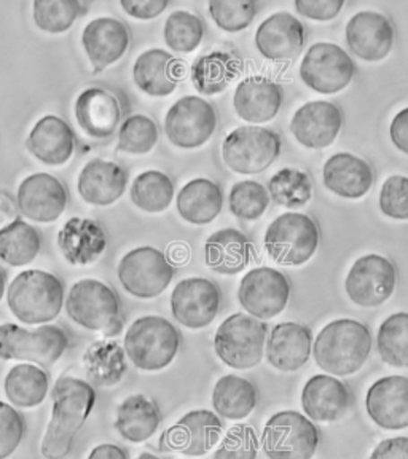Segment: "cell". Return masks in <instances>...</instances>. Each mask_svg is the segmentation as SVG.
Returning a JSON list of instances; mask_svg holds the SVG:
<instances>
[{"instance_id":"cell-54","label":"cell","mask_w":408,"mask_h":459,"mask_svg":"<svg viewBox=\"0 0 408 459\" xmlns=\"http://www.w3.org/2000/svg\"><path fill=\"white\" fill-rule=\"evenodd\" d=\"M372 459H408V437L386 438L375 446Z\"/></svg>"},{"instance_id":"cell-44","label":"cell","mask_w":408,"mask_h":459,"mask_svg":"<svg viewBox=\"0 0 408 459\" xmlns=\"http://www.w3.org/2000/svg\"><path fill=\"white\" fill-rule=\"evenodd\" d=\"M83 13L82 0H34L32 14L37 28L48 34H63Z\"/></svg>"},{"instance_id":"cell-50","label":"cell","mask_w":408,"mask_h":459,"mask_svg":"<svg viewBox=\"0 0 408 459\" xmlns=\"http://www.w3.org/2000/svg\"><path fill=\"white\" fill-rule=\"evenodd\" d=\"M383 214L395 221H408V178L391 176L385 180L380 192Z\"/></svg>"},{"instance_id":"cell-46","label":"cell","mask_w":408,"mask_h":459,"mask_svg":"<svg viewBox=\"0 0 408 459\" xmlns=\"http://www.w3.org/2000/svg\"><path fill=\"white\" fill-rule=\"evenodd\" d=\"M157 123L147 115H131L118 128V151L129 155H145L157 145Z\"/></svg>"},{"instance_id":"cell-21","label":"cell","mask_w":408,"mask_h":459,"mask_svg":"<svg viewBox=\"0 0 408 459\" xmlns=\"http://www.w3.org/2000/svg\"><path fill=\"white\" fill-rule=\"evenodd\" d=\"M307 43L305 24L287 12L268 16L256 32V47L262 56L286 63L300 55Z\"/></svg>"},{"instance_id":"cell-20","label":"cell","mask_w":408,"mask_h":459,"mask_svg":"<svg viewBox=\"0 0 408 459\" xmlns=\"http://www.w3.org/2000/svg\"><path fill=\"white\" fill-rule=\"evenodd\" d=\"M343 128V110L329 100L303 104L291 122L295 139L307 149H326L335 143Z\"/></svg>"},{"instance_id":"cell-23","label":"cell","mask_w":408,"mask_h":459,"mask_svg":"<svg viewBox=\"0 0 408 459\" xmlns=\"http://www.w3.org/2000/svg\"><path fill=\"white\" fill-rule=\"evenodd\" d=\"M75 118L80 128L94 139H109L120 128L122 106L112 91L100 86L86 88L75 100Z\"/></svg>"},{"instance_id":"cell-57","label":"cell","mask_w":408,"mask_h":459,"mask_svg":"<svg viewBox=\"0 0 408 459\" xmlns=\"http://www.w3.org/2000/svg\"><path fill=\"white\" fill-rule=\"evenodd\" d=\"M5 286H7V274L4 270H0V301L4 299L5 294Z\"/></svg>"},{"instance_id":"cell-9","label":"cell","mask_w":408,"mask_h":459,"mask_svg":"<svg viewBox=\"0 0 408 459\" xmlns=\"http://www.w3.org/2000/svg\"><path fill=\"white\" fill-rule=\"evenodd\" d=\"M281 147L282 141L274 129L257 125L239 126L223 141V163L237 174H258L278 160Z\"/></svg>"},{"instance_id":"cell-11","label":"cell","mask_w":408,"mask_h":459,"mask_svg":"<svg viewBox=\"0 0 408 459\" xmlns=\"http://www.w3.org/2000/svg\"><path fill=\"white\" fill-rule=\"evenodd\" d=\"M354 75L356 63L335 43H315L301 59V82L316 93H340L352 83Z\"/></svg>"},{"instance_id":"cell-1","label":"cell","mask_w":408,"mask_h":459,"mask_svg":"<svg viewBox=\"0 0 408 459\" xmlns=\"http://www.w3.org/2000/svg\"><path fill=\"white\" fill-rule=\"evenodd\" d=\"M51 399L53 415L40 452L45 458H65L71 452L74 438L93 411L96 391L88 381L61 377L51 389Z\"/></svg>"},{"instance_id":"cell-43","label":"cell","mask_w":408,"mask_h":459,"mask_svg":"<svg viewBox=\"0 0 408 459\" xmlns=\"http://www.w3.org/2000/svg\"><path fill=\"white\" fill-rule=\"evenodd\" d=\"M377 348L389 366L408 368V313H395L383 321Z\"/></svg>"},{"instance_id":"cell-47","label":"cell","mask_w":408,"mask_h":459,"mask_svg":"<svg viewBox=\"0 0 408 459\" xmlns=\"http://www.w3.org/2000/svg\"><path fill=\"white\" fill-rule=\"evenodd\" d=\"M208 10L217 28L235 34L254 22L258 0H208Z\"/></svg>"},{"instance_id":"cell-12","label":"cell","mask_w":408,"mask_h":459,"mask_svg":"<svg viewBox=\"0 0 408 459\" xmlns=\"http://www.w3.org/2000/svg\"><path fill=\"white\" fill-rule=\"evenodd\" d=\"M174 273L165 254L151 246L129 251L118 264V280L125 290L137 299H155L163 294Z\"/></svg>"},{"instance_id":"cell-49","label":"cell","mask_w":408,"mask_h":459,"mask_svg":"<svg viewBox=\"0 0 408 459\" xmlns=\"http://www.w3.org/2000/svg\"><path fill=\"white\" fill-rule=\"evenodd\" d=\"M258 455L257 432L247 424H237L225 434L219 450L214 453L217 459H252Z\"/></svg>"},{"instance_id":"cell-51","label":"cell","mask_w":408,"mask_h":459,"mask_svg":"<svg viewBox=\"0 0 408 459\" xmlns=\"http://www.w3.org/2000/svg\"><path fill=\"white\" fill-rule=\"evenodd\" d=\"M26 434L22 416L5 402H0V459L16 452Z\"/></svg>"},{"instance_id":"cell-55","label":"cell","mask_w":408,"mask_h":459,"mask_svg":"<svg viewBox=\"0 0 408 459\" xmlns=\"http://www.w3.org/2000/svg\"><path fill=\"white\" fill-rule=\"evenodd\" d=\"M389 136L395 149L408 155V108L395 115L389 126Z\"/></svg>"},{"instance_id":"cell-31","label":"cell","mask_w":408,"mask_h":459,"mask_svg":"<svg viewBox=\"0 0 408 459\" xmlns=\"http://www.w3.org/2000/svg\"><path fill=\"white\" fill-rule=\"evenodd\" d=\"M323 178L326 188L348 200L366 196L373 186L372 166L348 152L335 153L326 161Z\"/></svg>"},{"instance_id":"cell-26","label":"cell","mask_w":408,"mask_h":459,"mask_svg":"<svg viewBox=\"0 0 408 459\" xmlns=\"http://www.w3.org/2000/svg\"><path fill=\"white\" fill-rule=\"evenodd\" d=\"M282 98V90L276 82L254 75L239 82L233 96V108L244 122L262 125L272 122L278 115Z\"/></svg>"},{"instance_id":"cell-6","label":"cell","mask_w":408,"mask_h":459,"mask_svg":"<svg viewBox=\"0 0 408 459\" xmlns=\"http://www.w3.org/2000/svg\"><path fill=\"white\" fill-rule=\"evenodd\" d=\"M268 325L251 315L229 316L215 332V354L225 366L249 370L258 366L265 352Z\"/></svg>"},{"instance_id":"cell-22","label":"cell","mask_w":408,"mask_h":459,"mask_svg":"<svg viewBox=\"0 0 408 459\" xmlns=\"http://www.w3.org/2000/svg\"><path fill=\"white\" fill-rule=\"evenodd\" d=\"M366 409L375 424L387 430L408 428V378L385 377L369 387Z\"/></svg>"},{"instance_id":"cell-35","label":"cell","mask_w":408,"mask_h":459,"mask_svg":"<svg viewBox=\"0 0 408 459\" xmlns=\"http://www.w3.org/2000/svg\"><path fill=\"white\" fill-rule=\"evenodd\" d=\"M161 423V413L157 403L147 395H129L117 410L115 429L125 440L141 444L151 438Z\"/></svg>"},{"instance_id":"cell-7","label":"cell","mask_w":408,"mask_h":459,"mask_svg":"<svg viewBox=\"0 0 408 459\" xmlns=\"http://www.w3.org/2000/svg\"><path fill=\"white\" fill-rule=\"evenodd\" d=\"M264 243L276 264L300 266L317 251L319 227L309 215L286 212L268 225Z\"/></svg>"},{"instance_id":"cell-38","label":"cell","mask_w":408,"mask_h":459,"mask_svg":"<svg viewBox=\"0 0 408 459\" xmlns=\"http://www.w3.org/2000/svg\"><path fill=\"white\" fill-rule=\"evenodd\" d=\"M88 378L98 386H115L122 381L126 366V352L117 342L100 340L94 342L83 354Z\"/></svg>"},{"instance_id":"cell-19","label":"cell","mask_w":408,"mask_h":459,"mask_svg":"<svg viewBox=\"0 0 408 459\" xmlns=\"http://www.w3.org/2000/svg\"><path fill=\"white\" fill-rule=\"evenodd\" d=\"M18 208L26 219L51 223L65 214L69 195L61 180L47 172H37L22 180L18 188Z\"/></svg>"},{"instance_id":"cell-33","label":"cell","mask_w":408,"mask_h":459,"mask_svg":"<svg viewBox=\"0 0 408 459\" xmlns=\"http://www.w3.org/2000/svg\"><path fill=\"white\" fill-rule=\"evenodd\" d=\"M254 255L251 239L237 229L215 231L204 244L206 265L219 274L243 272Z\"/></svg>"},{"instance_id":"cell-27","label":"cell","mask_w":408,"mask_h":459,"mask_svg":"<svg viewBox=\"0 0 408 459\" xmlns=\"http://www.w3.org/2000/svg\"><path fill=\"white\" fill-rule=\"evenodd\" d=\"M313 350V335L307 325L282 323L274 325L266 340L268 362L281 372H297L308 362Z\"/></svg>"},{"instance_id":"cell-10","label":"cell","mask_w":408,"mask_h":459,"mask_svg":"<svg viewBox=\"0 0 408 459\" xmlns=\"http://www.w3.org/2000/svg\"><path fill=\"white\" fill-rule=\"evenodd\" d=\"M262 446L272 459H308L319 446V429L299 411H280L265 424Z\"/></svg>"},{"instance_id":"cell-24","label":"cell","mask_w":408,"mask_h":459,"mask_svg":"<svg viewBox=\"0 0 408 459\" xmlns=\"http://www.w3.org/2000/svg\"><path fill=\"white\" fill-rule=\"evenodd\" d=\"M129 43L131 32L128 26L110 16L96 18L88 22L82 34L86 56L90 57L96 71H102L120 61L128 51Z\"/></svg>"},{"instance_id":"cell-32","label":"cell","mask_w":408,"mask_h":459,"mask_svg":"<svg viewBox=\"0 0 408 459\" xmlns=\"http://www.w3.org/2000/svg\"><path fill=\"white\" fill-rule=\"evenodd\" d=\"M179 63L171 53L161 48L143 51L133 67V79L143 93L165 98L179 85Z\"/></svg>"},{"instance_id":"cell-53","label":"cell","mask_w":408,"mask_h":459,"mask_svg":"<svg viewBox=\"0 0 408 459\" xmlns=\"http://www.w3.org/2000/svg\"><path fill=\"white\" fill-rule=\"evenodd\" d=\"M169 4L171 0H120L125 13L143 22L157 18L169 7Z\"/></svg>"},{"instance_id":"cell-29","label":"cell","mask_w":408,"mask_h":459,"mask_svg":"<svg viewBox=\"0 0 408 459\" xmlns=\"http://www.w3.org/2000/svg\"><path fill=\"white\" fill-rule=\"evenodd\" d=\"M57 247L71 265H90L106 251L108 237L96 221L72 217L57 233Z\"/></svg>"},{"instance_id":"cell-15","label":"cell","mask_w":408,"mask_h":459,"mask_svg":"<svg viewBox=\"0 0 408 459\" xmlns=\"http://www.w3.org/2000/svg\"><path fill=\"white\" fill-rule=\"evenodd\" d=\"M291 299V282L286 274L262 266L244 274L238 300L249 315L260 321L272 319L286 309Z\"/></svg>"},{"instance_id":"cell-36","label":"cell","mask_w":408,"mask_h":459,"mask_svg":"<svg viewBox=\"0 0 408 459\" xmlns=\"http://www.w3.org/2000/svg\"><path fill=\"white\" fill-rule=\"evenodd\" d=\"M243 72V61L229 51H211L198 57L192 65V82L198 93L214 96Z\"/></svg>"},{"instance_id":"cell-5","label":"cell","mask_w":408,"mask_h":459,"mask_svg":"<svg viewBox=\"0 0 408 459\" xmlns=\"http://www.w3.org/2000/svg\"><path fill=\"white\" fill-rule=\"evenodd\" d=\"M123 344L126 356L137 368L158 372L178 356L180 333L161 316H143L129 325Z\"/></svg>"},{"instance_id":"cell-41","label":"cell","mask_w":408,"mask_h":459,"mask_svg":"<svg viewBox=\"0 0 408 459\" xmlns=\"http://www.w3.org/2000/svg\"><path fill=\"white\" fill-rule=\"evenodd\" d=\"M174 192V182L168 174L145 171L133 182L131 200L143 212L158 214L171 206Z\"/></svg>"},{"instance_id":"cell-37","label":"cell","mask_w":408,"mask_h":459,"mask_svg":"<svg viewBox=\"0 0 408 459\" xmlns=\"http://www.w3.org/2000/svg\"><path fill=\"white\" fill-rule=\"evenodd\" d=\"M257 387L246 378L227 375L215 383L213 405L225 420L239 421L251 415L257 405Z\"/></svg>"},{"instance_id":"cell-52","label":"cell","mask_w":408,"mask_h":459,"mask_svg":"<svg viewBox=\"0 0 408 459\" xmlns=\"http://www.w3.org/2000/svg\"><path fill=\"white\" fill-rule=\"evenodd\" d=\"M346 0H295V10L313 22H332L343 10Z\"/></svg>"},{"instance_id":"cell-8","label":"cell","mask_w":408,"mask_h":459,"mask_svg":"<svg viewBox=\"0 0 408 459\" xmlns=\"http://www.w3.org/2000/svg\"><path fill=\"white\" fill-rule=\"evenodd\" d=\"M69 346V337L56 325L28 330L16 324L0 325V359L24 360L48 368L56 364Z\"/></svg>"},{"instance_id":"cell-48","label":"cell","mask_w":408,"mask_h":459,"mask_svg":"<svg viewBox=\"0 0 408 459\" xmlns=\"http://www.w3.org/2000/svg\"><path fill=\"white\" fill-rule=\"evenodd\" d=\"M230 211L244 221H257L265 214L270 195L265 186L256 180H241L231 186Z\"/></svg>"},{"instance_id":"cell-18","label":"cell","mask_w":408,"mask_h":459,"mask_svg":"<svg viewBox=\"0 0 408 459\" xmlns=\"http://www.w3.org/2000/svg\"><path fill=\"white\" fill-rule=\"evenodd\" d=\"M221 309V290L206 278L180 281L171 294L174 319L187 329H204Z\"/></svg>"},{"instance_id":"cell-14","label":"cell","mask_w":408,"mask_h":459,"mask_svg":"<svg viewBox=\"0 0 408 459\" xmlns=\"http://www.w3.org/2000/svg\"><path fill=\"white\" fill-rule=\"evenodd\" d=\"M397 272L389 258L369 254L358 258L346 276V294L364 308L380 307L395 294Z\"/></svg>"},{"instance_id":"cell-56","label":"cell","mask_w":408,"mask_h":459,"mask_svg":"<svg viewBox=\"0 0 408 459\" xmlns=\"http://www.w3.org/2000/svg\"><path fill=\"white\" fill-rule=\"evenodd\" d=\"M91 459H126L128 453L123 450L122 446L114 444H102L94 446L93 452L90 453Z\"/></svg>"},{"instance_id":"cell-2","label":"cell","mask_w":408,"mask_h":459,"mask_svg":"<svg viewBox=\"0 0 408 459\" xmlns=\"http://www.w3.org/2000/svg\"><path fill=\"white\" fill-rule=\"evenodd\" d=\"M372 351V333L366 324L337 319L316 337L313 354L317 366L335 377L359 372Z\"/></svg>"},{"instance_id":"cell-34","label":"cell","mask_w":408,"mask_h":459,"mask_svg":"<svg viewBox=\"0 0 408 459\" xmlns=\"http://www.w3.org/2000/svg\"><path fill=\"white\" fill-rule=\"evenodd\" d=\"M223 194L219 184L198 178L182 186L178 195V211L180 217L194 225H206L221 214Z\"/></svg>"},{"instance_id":"cell-17","label":"cell","mask_w":408,"mask_h":459,"mask_svg":"<svg viewBox=\"0 0 408 459\" xmlns=\"http://www.w3.org/2000/svg\"><path fill=\"white\" fill-rule=\"evenodd\" d=\"M346 45L354 56L367 63H380L395 48V29L386 14L359 12L346 24Z\"/></svg>"},{"instance_id":"cell-3","label":"cell","mask_w":408,"mask_h":459,"mask_svg":"<svg viewBox=\"0 0 408 459\" xmlns=\"http://www.w3.org/2000/svg\"><path fill=\"white\" fill-rule=\"evenodd\" d=\"M8 308L16 319L29 325L51 323L65 307V284L42 270L22 272L12 281Z\"/></svg>"},{"instance_id":"cell-39","label":"cell","mask_w":408,"mask_h":459,"mask_svg":"<svg viewBox=\"0 0 408 459\" xmlns=\"http://www.w3.org/2000/svg\"><path fill=\"white\" fill-rule=\"evenodd\" d=\"M4 387L8 401L12 402L14 407L34 409L48 395L50 380L47 372L40 367L24 362L10 368Z\"/></svg>"},{"instance_id":"cell-16","label":"cell","mask_w":408,"mask_h":459,"mask_svg":"<svg viewBox=\"0 0 408 459\" xmlns=\"http://www.w3.org/2000/svg\"><path fill=\"white\" fill-rule=\"evenodd\" d=\"M222 421L211 410H194L163 432L161 452H179L186 456H203L222 437Z\"/></svg>"},{"instance_id":"cell-45","label":"cell","mask_w":408,"mask_h":459,"mask_svg":"<svg viewBox=\"0 0 408 459\" xmlns=\"http://www.w3.org/2000/svg\"><path fill=\"white\" fill-rule=\"evenodd\" d=\"M163 36L169 50L176 53H192L200 47L204 39V22L196 14L178 10L168 16Z\"/></svg>"},{"instance_id":"cell-30","label":"cell","mask_w":408,"mask_h":459,"mask_svg":"<svg viewBox=\"0 0 408 459\" xmlns=\"http://www.w3.org/2000/svg\"><path fill=\"white\" fill-rule=\"evenodd\" d=\"M28 151L48 166H63L71 160L75 149V134L69 123L56 115H47L29 133Z\"/></svg>"},{"instance_id":"cell-40","label":"cell","mask_w":408,"mask_h":459,"mask_svg":"<svg viewBox=\"0 0 408 459\" xmlns=\"http://www.w3.org/2000/svg\"><path fill=\"white\" fill-rule=\"evenodd\" d=\"M42 249V235L32 225L16 219L0 229V260L10 266H26Z\"/></svg>"},{"instance_id":"cell-42","label":"cell","mask_w":408,"mask_h":459,"mask_svg":"<svg viewBox=\"0 0 408 459\" xmlns=\"http://www.w3.org/2000/svg\"><path fill=\"white\" fill-rule=\"evenodd\" d=\"M272 200L284 208H301L313 198V179L295 168H284L273 176L268 184Z\"/></svg>"},{"instance_id":"cell-28","label":"cell","mask_w":408,"mask_h":459,"mask_svg":"<svg viewBox=\"0 0 408 459\" xmlns=\"http://www.w3.org/2000/svg\"><path fill=\"white\" fill-rule=\"evenodd\" d=\"M128 172L114 161L94 158L80 172L77 190L82 200L93 206H110L126 192Z\"/></svg>"},{"instance_id":"cell-13","label":"cell","mask_w":408,"mask_h":459,"mask_svg":"<svg viewBox=\"0 0 408 459\" xmlns=\"http://www.w3.org/2000/svg\"><path fill=\"white\" fill-rule=\"evenodd\" d=\"M215 129L214 106L198 96L180 98L166 114V136L179 149H198L214 136Z\"/></svg>"},{"instance_id":"cell-4","label":"cell","mask_w":408,"mask_h":459,"mask_svg":"<svg viewBox=\"0 0 408 459\" xmlns=\"http://www.w3.org/2000/svg\"><path fill=\"white\" fill-rule=\"evenodd\" d=\"M65 311L72 321L91 332L115 337L123 330L122 301L112 287L98 280L74 284L65 299Z\"/></svg>"},{"instance_id":"cell-25","label":"cell","mask_w":408,"mask_h":459,"mask_svg":"<svg viewBox=\"0 0 408 459\" xmlns=\"http://www.w3.org/2000/svg\"><path fill=\"white\" fill-rule=\"evenodd\" d=\"M352 395L343 381L330 375H315L301 391V407L311 421L334 423L352 407Z\"/></svg>"}]
</instances>
